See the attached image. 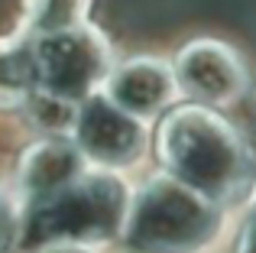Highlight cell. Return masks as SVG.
Here are the masks:
<instances>
[{
  "label": "cell",
  "mask_w": 256,
  "mask_h": 253,
  "mask_svg": "<svg viewBox=\"0 0 256 253\" xmlns=\"http://www.w3.org/2000/svg\"><path fill=\"white\" fill-rule=\"evenodd\" d=\"M36 91V72H32L30 39H10L0 42V104L26 101Z\"/></svg>",
  "instance_id": "cell-9"
},
{
  "label": "cell",
  "mask_w": 256,
  "mask_h": 253,
  "mask_svg": "<svg viewBox=\"0 0 256 253\" xmlns=\"http://www.w3.org/2000/svg\"><path fill=\"white\" fill-rule=\"evenodd\" d=\"M42 253H88L84 247H46Z\"/></svg>",
  "instance_id": "cell-14"
},
{
  "label": "cell",
  "mask_w": 256,
  "mask_h": 253,
  "mask_svg": "<svg viewBox=\"0 0 256 253\" xmlns=\"http://www.w3.org/2000/svg\"><path fill=\"white\" fill-rule=\"evenodd\" d=\"M133 192L114 172H82L56 195L32 202L20 214L23 247H84L124 234Z\"/></svg>",
  "instance_id": "cell-2"
},
{
  "label": "cell",
  "mask_w": 256,
  "mask_h": 253,
  "mask_svg": "<svg viewBox=\"0 0 256 253\" xmlns=\"http://www.w3.org/2000/svg\"><path fill=\"white\" fill-rule=\"evenodd\" d=\"M240 140H244V150H246V162H250V176L256 178V98L250 101V110H246L244 124L237 126Z\"/></svg>",
  "instance_id": "cell-11"
},
{
  "label": "cell",
  "mask_w": 256,
  "mask_h": 253,
  "mask_svg": "<svg viewBox=\"0 0 256 253\" xmlns=\"http://www.w3.org/2000/svg\"><path fill=\"white\" fill-rule=\"evenodd\" d=\"M84 172V156L72 140L49 136L42 143L30 146L20 162V195L23 204L42 202V198L56 195L68 182H75Z\"/></svg>",
  "instance_id": "cell-8"
},
{
  "label": "cell",
  "mask_w": 256,
  "mask_h": 253,
  "mask_svg": "<svg viewBox=\"0 0 256 253\" xmlns=\"http://www.w3.org/2000/svg\"><path fill=\"white\" fill-rule=\"evenodd\" d=\"M218 202L162 172L133 192L120 240L133 253H198L218 237Z\"/></svg>",
  "instance_id": "cell-3"
},
{
  "label": "cell",
  "mask_w": 256,
  "mask_h": 253,
  "mask_svg": "<svg viewBox=\"0 0 256 253\" xmlns=\"http://www.w3.org/2000/svg\"><path fill=\"white\" fill-rule=\"evenodd\" d=\"M72 143L84 156V162H94L98 169H124L136 162L146 150V126L140 117L126 114L120 104H114L104 91L88 98L75 108L72 124Z\"/></svg>",
  "instance_id": "cell-5"
},
{
  "label": "cell",
  "mask_w": 256,
  "mask_h": 253,
  "mask_svg": "<svg viewBox=\"0 0 256 253\" xmlns=\"http://www.w3.org/2000/svg\"><path fill=\"white\" fill-rule=\"evenodd\" d=\"M104 94L114 104H120L126 114L150 120V117H159L175 101L178 78H175V68L162 58L136 56L114 65L110 78L104 84Z\"/></svg>",
  "instance_id": "cell-7"
},
{
  "label": "cell",
  "mask_w": 256,
  "mask_h": 253,
  "mask_svg": "<svg viewBox=\"0 0 256 253\" xmlns=\"http://www.w3.org/2000/svg\"><path fill=\"white\" fill-rule=\"evenodd\" d=\"M13 230H16V211H13L10 198L0 192V247L13 237Z\"/></svg>",
  "instance_id": "cell-13"
},
{
  "label": "cell",
  "mask_w": 256,
  "mask_h": 253,
  "mask_svg": "<svg viewBox=\"0 0 256 253\" xmlns=\"http://www.w3.org/2000/svg\"><path fill=\"white\" fill-rule=\"evenodd\" d=\"M178 91L204 108L237 104L250 88L246 65L237 52L220 39H194L172 62Z\"/></svg>",
  "instance_id": "cell-6"
},
{
  "label": "cell",
  "mask_w": 256,
  "mask_h": 253,
  "mask_svg": "<svg viewBox=\"0 0 256 253\" xmlns=\"http://www.w3.org/2000/svg\"><path fill=\"white\" fill-rule=\"evenodd\" d=\"M156 146L172 178L218 204L234 198L250 178L240 130L204 104H188L166 114Z\"/></svg>",
  "instance_id": "cell-1"
},
{
  "label": "cell",
  "mask_w": 256,
  "mask_h": 253,
  "mask_svg": "<svg viewBox=\"0 0 256 253\" xmlns=\"http://www.w3.org/2000/svg\"><path fill=\"white\" fill-rule=\"evenodd\" d=\"M36 91L65 104H82L104 91L114 72L110 46L91 26L58 30L30 39Z\"/></svg>",
  "instance_id": "cell-4"
},
{
  "label": "cell",
  "mask_w": 256,
  "mask_h": 253,
  "mask_svg": "<svg viewBox=\"0 0 256 253\" xmlns=\"http://www.w3.org/2000/svg\"><path fill=\"white\" fill-rule=\"evenodd\" d=\"M88 0H26V39L84 26Z\"/></svg>",
  "instance_id": "cell-10"
},
{
  "label": "cell",
  "mask_w": 256,
  "mask_h": 253,
  "mask_svg": "<svg viewBox=\"0 0 256 253\" xmlns=\"http://www.w3.org/2000/svg\"><path fill=\"white\" fill-rule=\"evenodd\" d=\"M234 253H256V202L250 204L244 224L237 230V244H234Z\"/></svg>",
  "instance_id": "cell-12"
}]
</instances>
